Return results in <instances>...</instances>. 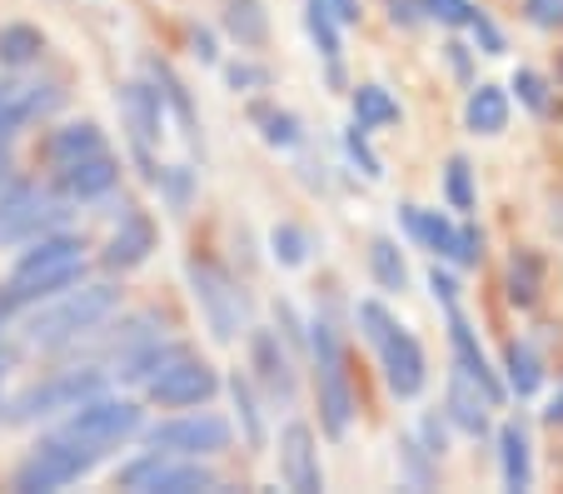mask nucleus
Instances as JSON below:
<instances>
[{
	"label": "nucleus",
	"mask_w": 563,
	"mask_h": 494,
	"mask_svg": "<svg viewBox=\"0 0 563 494\" xmlns=\"http://www.w3.org/2000/svg\"><path fill=\"white\" fill-rule=\"evenodd\" d=\"M379 360H384V380H389V389L399 399H415L419 389H424V350H419V340L415 334H405L399 325H394L389 334L379 340Z\"/></svg>",
	"instance_id": "nucleus-13"
},
{
	"label": "nucleus",
	"mask_w": 563,
	"mask_h": 494,
	"mask_svg": "<svg viewBox=\"0 0 563 494\" xmlns=\"http://www.w3.org/2000/svg\"><path fill=\"white\" fill-rule=\"evenodd\" d=\"M350 155H354V161H360V171H364V175H369V180H379V175H384L379 155H374V151H369V145H364L360 125H354V130H350Z\"/></svg>",
	"instance_id": "nucleus-38"
},
{
	"label": "nucleus",
	"mask_w": 563,
	"mask_h": 494,
	"mask_svg": "<svg viewBox=\"0 0 563 494\" xmlns=\"http://www.w3.org/2000/svg\"><path fill=\"white\" fill-rule=\"evenodd\" d=\"M86 279V245L75 235H35L31 250L15 260L11 270V285L0 295V310H15V305H35V300H51L55 290L65 285H80Z\"/></svg>",
	"instance_id": "nucleus-2"
},
{
	"label": "nucleus",
	"mask_w": 563,
	"mask_h": 494,
	"mask_svg": "<svg viewBox=\"0 0 563 494\" xmlns=\"http://www.w3.org/2000/svg\"><path fill=\"white\" fill-rule=\"evenodd\" d=\"M449 419H454L464 435H484L489 430V409L494 399L484 395V385H478L474 375H464V370L454 365V375H449Z\"/></svg>",
	"instance_id": "nucleus-18"
},
{
	"label": "nucleus",
	"mask_w": 563,
	"mask_h": 494,
	"mask_svg": "<svg viewBox=\"0 0 563 494\" xmlns=\"http://www.w3.org/2000/svg\"><path fill=\"white\" fill-rule=\"evenodd\" d=\"M106 389V375L90 365L80 370H60V375L41 380V385H31L21 399L11 405V419L15 425H35V419H55V415H70L75 405H86L90 395H100Z\"/></svg>",
	"instance_id": "nucleus-8"
},
{
	"label": "nucleus",
	"mask_w": 563,
	"mask_h": 494,
	"mask_svg": "<svg viewBox=\"0 0 563 494\" xmlns=\"http://www.w3.org/2000/svg\"><path fill=\"white\" fill-rule=\"evenodd\" d=\"M250 355H255V370H260V380H265L269 399L289 405V399H295V365H289L279 334L275 330H255V340H250Z\"/></svg>",
	"instance_id": "nucleus-17"
},
{
	"label": "nucleus",
	"mask_w": 563,
	"mask_h": 494,
	"mask_svg": "<svg viewBox=\"0 0 563 494\" xmlns=\"http://www.w3.org/2000/svg\"><path fill=\"white\" fill-rule=\"evenodd\" d=\"M100 464L96 450H86V444L65 440V435H51V440H41L31 454L21 460V470H15V490L21 494H51V490H65V484H75L80 474H90Z\"/></svg>",
	"instance_id": "nucleus-6"
},
{
	"label": "nucleus",
	"mask_w": 563,
	"mask_h": 494,
	"mask_svg": "<svg viewBox=\"0 0 563 494\" xmlns=\"http://www.w3.org/2000/svg\"><path fill=\"white\" fill-rule=\"evenodd\" d=\"M230 86H234V90L265 86V70H255V65H234V70H230Z\"/></svg>",
	"instance_id": "nucleus-42"
},
{
	"label": "nucleus",
	"mask_w": 563,
	"mask_h": 494,
	"mask_svg": "<svg viewBox=\"0 0 563 494\" xmlns=\"http://www.w3.org/2000/svg\"><path fill=\"white\" fill-rule=\"evenodd\" d=\"M405 226H409V235L424 240L434 255L454 260V265H478V255H484V240H478V230L449 226L439 210H419V205H405Z\"/></svg>",
	"instance_id": "nucleus-12"
},
{
	"label": "nucleus",
	"mask_w": 563,
	"mask_h": 494,
	"mask_svg": "<svg viewBox=\"0 0 563 494\" xmlns=\"http://www.w3.org/2000/svg\"><path fill=\"white\" fill-rule=\"evenodd\" d=\"M279 474L295 494H314L324 490V474H319V450H314V430L289 419L285 435H279Z\"/></svg>",
	"instance_id": "nucleus-14"
},
{
	"label": "nucleus",
	"mask_w": 563,
	"mask_h": 494,
	"mask_svg": "<svg viewBox=\"0 0 563 494\" xmlns=\"http://www.w3.org/2000/svg\"><path fill=\"white\" fill-rule=\"evenodd\" d=\"M120 110H125V125H130V140H135V155L145 161V175L155 180V165H150V145L159 135V116H165V96L150 86H125L120 90Z\"/></svg>",
	"instance_id": "nucleus-15"
},
{
	"label": "nucleus",
	"mask_w": 563,
	"mask_h": 494,
	"mask_svg": "<svg viewBox=\"0 0 563 494\" xmlns=\"http://www.w3.org/2000/svg\"><path fill=\"white\" fill-rule=\"evenodd\" d=\"M230 399H234V409H240V425H245V444H250V450H260V444H265V419H260V405H255L250 380L234 375L230 380Z\"/></svg>",
	"instance_id": "nucleus-28"
},
{
	"label": "nucleus",
	"mask_w": 563,
	"mask_h": 494,
	"mask_svg": "<svg viewBox=\"0 0 563 494\" xmlns=\"http://www.w3.org/2000/svg\"><path fill=\"white\" fill-rule=\"evenodd\" d=\"M5 171H11V165H5V145H0V185H5Z\"/></svg>",
	"instance_id": "nucleus-47"
},
{
	"label": "nucleus",
	"mask_w": 563,
	"mask_h": 494,
	"mask_svg": "<svg viewBox=\"0 0 563 494\" xmlns=\"http://www.w3.org/2000/svg\"><path fill=\"white\" fill-rule=\"evenodd\" d=\"M45 51V35L35 25H5L0 31V61L5 65H31Z\"/></svg>",
	"instance_id": "nucleus-27"
},
{
	"label": "nucleus",
	"mask_w": 563,
	"mask_h": 494,
	"mask_svg": "<svg viewBox=\"0 0 563 494\" xmlns=\"http://www.w3.org/2000/svg\"><path fill=\"white\" fill-rule=\"evenodd\" d=\"M185 275H190V290H195V305H200L205 325H210V334L220 344H230L234 334L245 330L250 320V305H245V290L230 279V270L214 265V260H190L185 265Z\"/></svg>",
	"instance_id": "nucleus-5"
},
{
	"label": "nucleus",
	"mask_w": 563,
	"mask_h": 494,
	"mask_svg": "<svg viewBox=\"0 0 563 494\" xmlns=\"http://www.w3.org/2000/svg\"><path fill=\"white\" fill-rule=\"evenodd\" d=\"M449 200H454V210H474V185H468V161L459 155V161H449Z\"/></svg>",
	"instance_id": "nucleus-34"
},
{
	"label": "nucleus",
	"mask_w": 563,
	"mask_h": 494,
	"mask_svg": "<svg viewBox=\"0 0 563 494\" xmlns=\"http://www.w3.org/2000/svg\"><path fill=\"white\" fill-rule=\"evenodd\" d=\"M255 120L265 125V140H269V145H285V151H289V145H299V120L289 116V110H265V106H260Z\"/></svg>",
	"instance_id": "nucleus-33"
},
{
	"label": "nucleus",
	"mask_w": 563,
	"mask_h": 494,
	"mask_svg": "<svg viewBox=\"0 0 563 494\" xmlns=\"http://www.w3.org/2000/svg\"><path fill=\"white\" fill-rule=\"evenodd\" d=\"M305 21H309V35L319 41V55H324V61H330V70L340 76V21H330L319 6H309Z\"/></svg>",
	"instance_id": "nucleus-31"
},
{
	"label": "nucleus",
	"mask_w": 563,
	"mask_h": 494,
	"mask_svg": "<svg viewBox=\"0 0 563 494\" xmlns=\"http://www.w3.org/2000/svg\"><path fill=\"white\" fill-rule=\"evenodd\" d=\"M214 389H220V375H214V370L205 365V360H195L190 350H185V355H175L155 380H145V395L155 399V405H165V409L205 405V399H210Z\"/></svg>",
	"instance_id": "nucleus-11"
},
{
	"label": "nucleus",
	"mask_w": 563,
	"mask_h": 494,
	"mask_svg": "<svg viewBox=\"0 0 563 494\" xmlns=\"http://www.w3.org/2000/svg\"><path fill=\"white\" fill-rule=\"evenodd\" d=\"M514 90H519V100L533 110V116H549V86H543V76L519 70V76H514Z\"/></svg>",
	"instance_id": "nucleus-35"
},
{
	"label": "nucleus",
	"mask_w": 563,
	"mask_h": 494,
	"mask_svg": "<svg viewBox=\"0 0 563 494\" xmlns=\"http://www.w3.org/2000/svg\"><path fill=\"white\" fill-rule=\"evenodd\" d=\"M543 419H549V425H563V389L549 399V409H543Z\"/></svg>",
	"instance_id": "nucleus-45"
},
{
	"label": "nucleus",
	"mask_w": 563,
	"mask_h": 494,
	"mask_svg": "<svg viewBox=\"0 0 563 494\" xmlns=\"http://www.w3.org/2000/svg\"><path fill=\"white\" fill-rule=\"evenodd\" d=\"M60 435L75 440V444H86V450H96L100 460H106V454L120 450L130 435H140V405H130V399H110L106 389H100V395H90L86 405H75L70 415H65Z\"/></svg>",
	"instance_id": "nucleus-3"
},
{
	"label": "nucleus",
	"mask_w": 563,
	"mask_h": 494,
	"mask_svg": "<svg viewBox=\"0 0 563 494\" xmlns=\"http://www.w3.org/2000/svg\"><path fill=\"white\" fill-rule=\"evenodd\" d=\"M234 440L230 419L220 415H180V419H165L155 430L145 435L150 450H165V454H185V460H210V454H224Z\"/></svg>",
	"instance_id": "nucleus-10"
},
{
	"label": "nucleus",
	"mask_w": 563,
	"mask_h": 494,
	"mask_svg": "<svg viewBox=\"0 0 563 494\" xmlns=\"http://www.w3.org/2000/svg\"><path fill=\"white\" fill-rule=\"evenodd\" d=\"M468 25H474V35H478V45H484V55H504V35L494 31L489 15H478V11H474V21H468Z\"/></svg>",
	"instance_id": "nucleus-41"
},
{
	"label": "nucleus",
	"mask_w": 563,
	"mask_h": 494,
	"mask_svg": "<svg viewBox=\"0 0 563 494\" xmlns=\"http://www.w3.org/2000/svg\"><path fill=\"white\" fill-rule=\"evenodd\" d=\"M529 21L543 25V31L563 25V0H529Z\"/></svg>",
	"instance_id": "nucleus-39"
},
{
	"label": "nucleus",
	"mask_w": 563,
	"mask_h": 494,
	"mask_svg": "<svg viewBox=\"0 0 563 494\" xmlns=\"http://www.w3.org/2000/svg\"><path fill=\"white\" fill-rule=\"evenodd\" d=\"M499 464H504V490H529L533 470H529V435L519 419H509L499 430Z\"/></svg>",
	"instance_id": "nucleus-21"
},
{
	"label": "nucleus",
	"mask_w": 563,
	"mask_h": 494,
	"mask_svg": "<svg viewBox=\"0 0 563 494\" xmlns=\"http://www.w3.org/2000/svg\"><path fill=\"white\" fill-rule=\"evenodd\" d=\"M419 6H424L434 21H444V25H468L474 21V6H468V0H419Z\"/></svg>",
	"instance_id": "nucleus-36"
},
{
	"label": "nucleus",
	"mask_w": 563,
	"mask_h": 494,
	"mask_svg": "<svg viewBox=\"0 0 563 494\" xmlns=\"http://www.w3.org/2000/svg\"><path fill=\"white\" fill-rule=\"evenodd\" d=\"M360 325H364V334H369V344H379L384 334L394 330L389 310H384V305H374V300H364V305H360Z\"/></svg>",
	"instance_id": "nucleus-37"
},
{
	"label": "nucleus",
	"mask_w": 563,
	"mask_h": 494,
	"mask_svg": "<svg viewBox=\"0 0 563 494\" xmlns=\"http://www.w3.org/2000/svg\"><path fill=\"white\" fill-rule=\"evenodd\" d=\"M533 295H539V260L533 255H519L509 270V300L514 305H533Z\"/></svg>",
	"instance_id": "nucleus-32"
},
{
	"label": "nucleus",
	"mask_w": 563,
	"mask_h": 494,
	"mask_svg": "<svg viewBox=\"0 0 563 494\" xmlns=\"http://www.w3.org/2000/svg\"><path fill=\"white\" fill-rule=\"evenodd\" d=\"M115 185H120V165L110 161L106 151L60 165V190L70 195V200H100V195H110Z\"/></svg>",
	"instance_id": "nucleus-16"
},
{
	"label": "nucleus",
	"mask_w": 563,
	"mask_h": 494,
	"mask_svg": "<svg viewBox=\"0 0 563 494\" xmlns=\"http://www.w3.org/2000/svg\"><path fill=\"white\" fill-rule=\"evenodd\" d=\"M449 344H454V365L464 370V375H474L478 385H484V395L494 399V405H504V385L494 380V370H489V360H484V350H478V340H474V330L464 325V315L449 305Z\"/></svg>",
	"instance_id": "nucleus-19"
},
{
	"label": "nucleus",
	"mask_w": 563,
	"mask_h": 494,
	"mask_svg": "<svg viewBox=\"0 0 563 494\" xmlns=\"http://www.w3.org/2000/svg\"><path fill=\"white\" fill-rule=\"evenodd\" d=\"M115 310H120L115 285H80V290L65 285V290L51 295V305H41L25 320V344H35V350H65V344L96 334Z\"/></svg>",
	"instance_id": "nucleus-1"
},
{
	"label": "nucleus",
	"mask_w": 563,
	"mask_h": 494,
	"mask_svg": "<svg viewBox=\"0 0 563 494\" xmlns=\"http://www.w3.org/2000/svg\"><path fill=\"white\" fill-rule=\"evenodd\" d=\"M429 285H434V295H439V300H444V305H454L459 285H454V279H449V275H439V270H434V275H429Z\"/></svg>",
	"instance_id": "nucleus-44"
},
{
	"label": "nucleus",
	"mask_w": 563,
	"mask_h": 494,
	"mask_svg": "<svg viewBox=\"0 0 563 494\" xmlns=\"http://www.w3.org/2000/svg\"><path fill=\"white\" fill-rule=\"evenodd\" d=\"M424 440H429V450H424V454H444V425H439L434 415L424 419Z\"/></svg>",
	"instance_id": "nucleus-43"
},
{
	"label": "nucleus",
	"mask_w": 563,
	"mask_h": 494,
	"mask_svg": "<svg viewBox=\"0 0 563 494\" xmlns=\"http://www.w3.org/2000/svg\"><path fill=\"white\" fill-rule=\"evenodd\" d=\"M51 161L55 165H70V161H80V155H96V151H106V140H100V130L90 125V120H80V125H65V130H55L51 135Z\"/></svg>",
	"instance_id": "nucleus-24"
},
{
	"label": "nucleus",
	"mask_w": 563,
	"mask_h": 494,
	"mask_svg": "<svg viewBox=\"0 0 563 494\" xmlns=\"http://www.w3.org/2000/svg\"><path fill=\"white\" fill-rule=\"evenodd\" d=\"M309 330H314L309 344H314V360H319V415H324V435L344 440L354 419V389H350V370H344L340 334H334L330 320H314Z\"/></svg>",
	"instance_id": "nucleus-4"
},
{
	"label": "nucleus",
	"mask_w": 563,
	"mask_h": 494,
	"mask_svg": "<svg viewBox=\"0 0 563 494\" xmlns=\"http://www.w3.org/2000/svg\"><path fill=\"white\" fill-rule=\"evenodd\" d=\"M354 120H360V130L394 125V120H399V106L389 100V90L384 86H360L354 90Z\"/></svg>",
	"instance_id": "nucleus-26"
},
{
	"label": "nucleus",
	"mask_w": 563,
	"mask_h": 494,
	"mask_svg": "<svg viewBox=\"0 0 563 494\" xmlns=\"http://www.w3.org/2000/svg\"><path fill=\"white\" fill-rule=\"evenodd\" d=\"M269 245H275V260L289 270H299L309 260V235L299 226H275L269 230Z\"/></svg>",
	"instance_id": "nucleus-30"
},
{
	"label": "nucleus",
	"mask_w": 563,
	"mask_h": 494,
	"mask_svg": "<svg viewBox=\"0 0 563 494\" xmlns=\"http://www.w3.org/2000/svg\"><path fill=\"white\" fill-rule=\"evenodd\" d=\"M464 120L474 135H499V130L509 125V96H504L499 86H478L464 106Z\"/></svg>",
	"instance_id": "nucleus-23"
},
{
	"label": "nucleus",
	"mask_w": 563,
	"mask_h": 494,
	"mask_svg": "<svg viewBox=\"0 0 563 494\" xmlns=\"http://www.w3.org/2000/svg\"><path fill=\"white\" fill-rule=\"evenodd\" d=\"M65 220V205L51 190L31 180H5L0 185V245H21V240L51 235Z\"/></svg>",
	"instance_id": "nucleus-7"
},
{
	"label": "nucleus",
	"mask_w": 563,
	"mask_h": 494,
	"mask_svg": "<svg viewBox=\"0 0 563 494\" xmlns=\"http://www.w3.org/2000/svg\"><path fill=\"white\" fill-rule=\"evenodd\" d=\"M120 484L135 494H200V490H214V474L205 470L200 460L150 450V454H140L135 464L120 470Z\"/></svg>",
	"instance_id": "nucleus-9"
},
{
	"label": "nucleus",
	"mask_w": 563,
	"mask_h": 494,
	"mask_svg": "<svg viewBox=\"0 0 563 494\" xmlns=\"http://www.w3.org/2000/svg\"><path fill=\"white\" fill-rule=\"evenodd\" d=\"M150 250H155V226H150L140 210H130L125 220H120V230L110 235L106 245V265L110 270H135L150 260Z\"/></svg>",
	"instance_id": "nucleus-20"
},
{
	"label": "nucleus",
	"mask_w": 563,
	"mask_h": 494,
	"mask_svg": "<svg viewBox=\"0 0 563 494\" xmlns=\"http://www.w3.org/2000/svg\"><path fill=\"white\" fill-rule=\"evenodd\" d=\"M224 31L234 35L240 45H265L269 35V11H265V0H224Z\"/></svg>",
	"instance_id": "nucleus-22"
},
{
	"label": "nucleus",
	"mask_w": 563,
	"mask_h": 494,
	"mask_svg": "<svg viewBox=\"0 0 563 494\" xmlns=\"http://www.w3.org/2000/svg\"><path fill=\"white\" fill-rule=\"evenodd\" d=\"M539 380H543V370H539V355H533L529 344H509V389L514 395H533L539 389Z\"/></svg>",
	"instance_id": "nucleus-29"
},
{
	"label": "nucleus",
	"mask_w": 563,
	"mask_h": 494,
	"mask_svg": "<svg viewBox=\"0 0 563 494\" xmlns=\"http://www.w3.org/2000/svg\"><path fill=\"white\" fill-rule=\"evenodd\" d=\"M369 270H374V279H379V290H389V295H399L409 285L405 255H399V245H394V240H374V245H369Z\"/></svg>",
	"instance_id": "nucleus-25"
},
{
	"label": "nucleus",
	"mask_w": 563,
	"mask_h": 494,
	"mask_svg": "<svg viewBox=\"0 0 563 494\" xmlns=\"http://www.w3.org/2000/svg\"><path fill=\"white\" fill-rule=\"evenodd\" d=\"M309 6H319V11L330 15V21H340V25L360 21V0H309Z\"/></svg>",
	"instance_id": "nucleus-40"
},
{
	"label": "nucleus",
	"mask_w": 563,
	"mask_h": 494,
	"mask_svg": "<svg viewBox=\"0 0 563 494\" xmlns=\"http://www.w3.org/2000/svg\"><path fill=\"white\" fill-rule=\"evenodd\" d=\"M553 226H559V235H563V195L553 200Z\"/></svg>",
	"instance_id": "nucleus-46"
}]
</instances>
